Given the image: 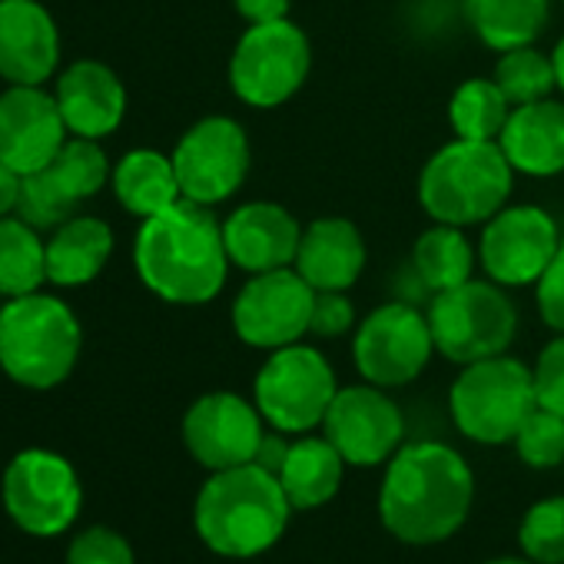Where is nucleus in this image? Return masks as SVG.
<instances>
[{
	"label": "nucleus",
	"instance_id": "1",
	"mask_svg": "<svg viewBox=\"0 0 564 564\" xmlns=\"http://www.w3.org/2000/svg\"><path fill=\"white\" fill-rule=\"evenodd\" d=\"M379 518L405 544L448 541L468 518L475 475L468 462L442 442H409L386 462Z\"/></svg>",
	"mask_w": 564,
	"mask_h": 564
},
{
	"label": "nucleus",
	"instance_id": "2",
	"mask_svg": "<svg viewBox=\"0 0 564 564\" xmlns=\"http://www.w3.org/2000/svg\"><path fill=\"white\" fill-rule=\"evenodd\" d=\"M133 262L143 286L173 306H203L216 300L232 265L223 242V223H216L209 206L186 196L143 219Z\"/></svg>",
	"mask_w": 564,
	"mask_h": 564
},
{
	"label": "nucleus",
	"instance_id": "3",
	"mask_svg": "<svg viewBox=\"0 0 564 564\" xmlns=\"http://www.w3.org/2000/svg\"><path fill=\"white\" fill-rule=\"evenodd\" d=\"M293 505L279 478L256 462L213 471L193 505L199 541L223 557H256L290 524Z\"/></svg>",
	"mask_w": 564,
	"mask_h": 564
},
{
	"label": "nucleus",
	"instance_id": "4",
	"mask_svg": "<svg viewBox=\"0 0 564 564\" xmlns=\"http://www.w3.org/2000/svg\"><path fill=\"white\" fill-rule=\"evenodd\" d=\"M514 166L498 140H452L419 176V203L435 223L475 226L508 206Z\"/></svg>",
	"mask_w": 564,
	"mask_h": 564
},
{
	"label": "nucleus",
	"instance_id": "5",
	"mask_svg": "<svg viewBox=\"0 0 564 564\" xmlns=\"http://www.w3.org/2000/svg\"><path fill=\"white\" fill-rule=\"evenodd\" d=\"M80 323L57 296L31 293L0 310V369L24 389L61 386L80 356Z\"/></svg>",
	"mask_w": 564,
	"mask_h": 564
},
{
	"label": "nucleus",
	"instance_id": "6",
	"mask_svg": "<svg viewBox=\"0 0 564 564\" xmlns=\"http://www.w3.org/2000/svg\"><path fill=\"white\" fill-rule=\"evenodd\" d=\"M448 409L465 438L478 445L514 442L521 422L538 409L534 369L508 352L462 366L448 392Z\"/></svg>",
	"mask_w": 564,
	"mask_h": 564
},
{
	"label": "nucleus",
	"instance_id": "7",
	"mask_svg": "<svg viewBox=\"0 0 564 564\" xmlns=\"http://www.w3.org/2000/svg\"><path fill=\"white\" fill-rule=\"evenodd\" d=\"M429 326L438 356L455 366H471L508 352L518 333V313L505 296V286L468 279L455 290L435 293Z\"/></svg>",
	"mask_w": 564,
	"mask_h": 564
},
{
	"label": "nucleus",
	"instance_id": "8",
	"mask_svg": "<svg viewBox=\"0 0 564 564\" xmlns=\"http://www.w3.org/2000/svg\"><path fill=\"white\" fill-rule=\"evenodd\" d=\"M336 392L333 366L319 349L303 343L272 349L252 386L259 415L282 435H306L323 425Z\"/></svg>",
	"mask_w": 564,
	"mask_h": 564
},
{
	"label": "nucleus",
	"instance_id": "9",
	"mask_svg": "<svg viewBox=\"0 0 564 564\" xmlns=\"http://www.w3.org/2000/svg\"><path fill=\"white\" fill-rule=\"evenodd\" d=\"M310 67L313 47L300 24H293L290 18L249 24L229 61V87L242 104L256 110H272L303 90Z\"/></svg>",
	"mask_w": 564,
	"mask_h": 564
},
{
	"label": "nucleus",
	"instance_id": "10",
	"mask_svg": "<svg viewBox=\"0 0 564 564\" xmlns=\"http://www.w3.org/2000/svg\"><path fill=\"white\" fill-rule=\"evenodd\" d=\"M4 508L11 521L28 534H64L84 508V485L77 468L47 448L18 452L4 471Z\"/></svg>",
	"mask_w": 564,
	"mask_h": 564
},
{
	"label": "nucleus",
	"instance_id": "11",
	"mask_svg": "<svg viewBox=\"0 0 564 564\" xmlns=\"http://www.w3.org/2000/svg\"><path fill=\"white\" fill-rule=\"evenodd\" d=\"M435 356V339L429 316L409 303H386L369 313L352 339V359L366 382L379 389H399L415 382L429 359Z\"/></svg>",
	"mask_w": 564,
	"mask_h": 564
},
{
	"label": "nucleus",
	"instance_id": "12",
	"mask_svg": "<svg viewBox=\"0 0 564 564\" xmlns=\"http://www.w3.org/2000/svg\"><path fill=\"white\" fill-rule=\"evenodd\" d=\"M316 290L293 269H269L249 275L232 303V329L252 349H282L310 333Z\"/></svg>",
	"mask_w": 564,
	"mask_h": 564
},
{
	"label": "nucleus",
	"instance_id": "13",
	"mask_svg": "<svg viewBox=\"0 0 564 564\" xmlns=\"http://www.w3.org/2000/svg\"><path fill=\"white\" fill-rule=\"evenodd\" d=\"M173 166L186 199L216 206L229 199L249 173L246 130L229 117H206L180 137Z\"/></svg>",
	"mask_w": 564,
	"mask_h": 564
},
{
	"label": "nucleus",
	"instance_id": "14",
	"mask_svg": "<svg viewBox=\"0 0 564 564\" xmlns=\"http://www.w3.org/2000/svg\"><path fill=\"white\" fill-rule=\"evenodd\" d=\"M561 239L557 223L541 206H505L481 229V269L505 290L534 286Z\"/></svg>",
	"mask_w": 564,
	"mask_h": 564
},
{
	"label": "nucleus",
	"instance_id": "15",
	"mask_svg": "<svg viewBox=\"0 0 564 564\" xmlns=\"http://www.w3.org/2000/svg\"><path fill=\"white\" fill-rule=\"evenodd\" d=\"M323 435L352 468H376L389 462L405 442L402 409L372 382L339 389L326 419Z\"/></svg>",
	"mask_w": 564,
	"mask_h": 564
},
{
	"label": "nucleus",
	"instance_id": "16",
	"mask_svg": "<svg viewBox=\"0 0 564 564\" xmlns=\"http://www.w3.org/2000/svg\"><path fill=\"white\" fill-rule=\"evenodd\" d=\"M265 435V419L236 392L199 395L183 415L186 452L209 471L249 465Z\"/></svg>",
	"mask_w": 564,
	"mask_h": 564
},
{
	"label": "nucleus",
	"instance_id": "17",
	"mask_svg": "<svg viewBox=\"0 0 564 564\" xmlns=\"http://www.w3.org/2000/svg\"><path fill=\"white\" fill-rule=\"evenodd\" d=\"M67 133L57 97L41 87L14 84L0 94V163L21 176L51 166L67 143Z\"/></svg>",
	"mask_w": 564,
	"mask_h": 564
},
{
	"label": "nucleus",
	"instance_id": "18",
	"mask_svg": "<svg viewBox=\"0 0 564 564\" xmlns=\"http://www.w3.org/2000/svg\"><path fill=\"white\" fill-rule=\"evenodd\" d=\"M223 242H226L229 262L256 275L269 269L296 265L303 226L279 203H246L226 216Z\"/></svg>",
	"mask_w": 564,
	"mask_h": 564
},
{
	"label": "nucleus",
	"instance_id": "19",
	"mask_svg": "<svg viewBox=\"0 0 564 564\" xmlns=\"http://www.w3.org/2000/svg\"><path fill=\"white\" fill-rule=\"evenodd\" d=\"M61 61V34L37 0H0V77L41 87Z\"/></svg>",
	"mask_w": 564,
	"mask_h": 564
},
{
	"label": "nucleus",
	"instance_id": "20",
	"mask_svg": "<svg viewBox=\"0 0 564 564\" xmlns=\"http://www.w3.org/2000/svg\"><path fill=\"white\" fill-rule=\"evenodd\" d=\"M57 107L74 137H110L127 113V90L120 77L97 61L70 64L57 80Z\"/></svg>",
	"mask_w": 564,
	"mask_h": 564
},
{
	"label": "nucleus",
	"instance_id": "21",
	"mask_svg": "<svg viewBox=\"0 0 564 564\" xmlns=\"http://www.w3.org/2000/svg\"><path fill=\"white\" fill-rule=\"evenodd\" d=\"M366 269L362 232L343 216H323L303 229L296 272L316 293H346Z\"/></svg>",
	"mask_w": 564,
	"mask_h": 564
},
{
	"label": "nucleus",
	"instance_id": "22",
	"mask_svg": "<svg viewBox=\"0 0 564 564\" xmlns=\"http://www.w3.org/2000/svg\"><path fill=\"white\" fill-rule=\"evenodd\" d=\"M498 147L505 150L514 173L538 180L564 173V104L544 97L514 107L498 137Z\"/></svg>",
	"mask_w": 564,
	"mask_h": 564
},
{
	"label": "nucleus",
	"instance_id": "23",
	"mask_svg": "<svg viewBox=\"0 0 564 564\" xmlns=\"http://www.w3.org/2000/svg\"><path fill=\"white\" fill-rule=\"evenodd\" d=\"M346 458L336 452V445L323 435H303L300 442H290L286 462L279 468V485L286 491L293 511H313L333 501L343 488Z\"/></svg>",
	"mask_w": 564,
	"mask_h": 564
},
{
	"label": "nucleus",
	"instance_id": "24",
	"mask_svg": "<svg viewBox=\"0 0 564 564\" xmlns=\"http://www.w3.org/2000/svg\"><path fill=\"white\" fill-rule=\"evenodd\" d=\"M113 252V229L94 216H70L47 242V282L54 286H87Z\"/></svg>",
	"mask_w": 564,
	"mask_h": 564
},
{
	"label": "nucleus",
	"instance_id": "25",
	"mask_svg": "<svg viewBox=\"0 0 564 564\" xmlns=\"http://www.w3.org/2000/svg\"><path fill=\"white\" fill-rule=\"evenodd\" d=\"M113 193L123 209L133 216H156L183 199L173 156H163L156 150H133L113 166Z\"/></svg>",
	"mask_w": 564,
	"mask_h": 564
},
{
	"label": "nucleus",
	"instance_id": "26",
	"mask_svg": "<svg viewBox=\"0 0 564 564\" xmlns=\"http://www.w3.org/2000/svg\"><path fill=\"white\" fill-rule=\"evenodd\" d=\"M465 18L481 44L505 54L534 44L547 24V0H465Z\"/></svg>",
	"mask_w": 564,
	"mask_h": 564
},
{
	"label": "nucleus",
	"instance_id": "27",
	"mask_svg": "<svg viewBox=\"0 0 564 564\" xmlns=\"http://www.w3.org/2000/svg\"><path fill=\"white\" fill-rule=\"evenodd\" d=\"M47 282V246L21 216L0 219V296H31Z\"/></svg>",
	"mask_w": 564,
	"mask_h": 564
},
{
	"label": "nucleus",
	"instance_id": "28",
	"mask_svg": "<svg viewBox=\"0 0 564 564\" xmlns=\"http://www.w3.org/2000/svg\"><path fill=\"white\" fill-rule=\"evenodd\" d=\"M412 262H415L419 279L432 293H445V290H455V286H462V282L471 279L475 249L465 239L462 226L435 223L432 229H425L419 236Z\"/></svg>",
	"mask_w": 564,
	"mask_h": 564
},
{
	"label": "nucleus",
	"instance_id": "29",
	"mask_svg": "<svg viewBox=\"0 0 564 564\" xmlns=\"http://www.w3.org/2000/svg\"><path fill=\"white\" fill-rule=\"evenodd\" d=\"M511 104L501 94V87L495 80H465L448 104V120L455 137L462 140H498L508 117H511Z\"/></svg>",
	"mask_w": 564,
	"mask_h": 564
},
{
	"label": "nucleus",
	"instance_id": "30",
	"mask_svg": "<svg viewBox=\"0 0 564 564\" xmlns=\"http://www.w3.org/2000/svg\"><path fill=\"white\" fill-rule=\"evenodd\" d=\"M495 84L501 87V94L508 97L511 107H524V104L544 100L557 87L551 57H544L531 44L528 47L505 51L498 57V64H495Z\"/></svg>",
	"mask_w": 564,
	"mask_h": 564
},
{
	"label": "nucleus",
	"instance_id": "31",
	"mask_svg": "<svg viewBox=\"0 0 564 564\" xmlns=\"http://www.w3.org/2000/svg\"><path fill=\"white\" fill-rule=\"evenodd\" d=\"M51 173L64 183V189L77 203L97 196L104 189V183L113 176L107 153L97 147V140H87V137H67V143L61 147V153L51 163Z\"/></svg>",
	"mask_w": 564,
	"mask_h": 564
},
{
	"label": "nucleus",
	"instance_id": "32",
	"mask_svg": "<svg viewBox=\"0 0 564 564\" xmlns=\"http://www.w3.org/2000/svg\"><path fill=\"white\" fill-rule=\"evenodd\" d=\"M518 544L534 564H564V498L534 501L518 528Z\"/></svg>",
	"mask_w": 564,
	"mask_h": 564
},
{
	"label": "nucleus",
	"instance_id": "33",
	"mask_svg": "<svg viewBox=\"0 0 564 564\" xmlns=\"http://www.w3.org/2000/svg\"><path fill=\"white\" fill-rule=\"evenodd\" d=\"M77 209V199L64 189V183L51 173V166L28 173L21 186L18 216L31 223L34 229H57L64 226Z\"/></svg>",
	"mask_w": 564,
	"mask_h": 564
},
{
	"label": "nucleus",
	"instance_id": "34",
	"mask_svg": "<svg viewBox=\"0 0 564 564\" xmlns=\"http://www.w3.org/2000/svg\"><path fill=\"white\" fill-rule=\"evenodd\" d=\"M514 448H518V458L528 465V468H557L564 465V415L551 412V409H534L518 435H514Z\"/></svg>",
	"mask_w": 564,
	"mask_h": 564
},
{
	"label": "nucleus",
	"instance_id": "35",
	"mask_svg": "<svg viewBox=\"0 0 564 564\" xmlns=\"http://www.w3.org/2000/svg\"><path fill=\"white\" fill-rule=\"evenodd\" d=\"M67 564H137L133 547L113 528H87L74 538L67 551Z\"/></svg>",
	"mask_w": 564,
	"mask_h": 564
},
{
	"label": "nucleus",
	"instance_id": "36",
	"mask_svg": "<svg viewBox=\"0 0 564 564\" xmlns=\"http://www.w3.org/2000/svg\"><path fill=\"white\" fill-rule=\"evenodd\" d=\"M534 395L541 409L564 415V333H557L534 362Z\"/></svg>",
	"mask_w": 564,
	"mask_h": 564
},
{
	"label": "nucleus",
	"instance_id": "37",
	"mask_svg": "<svg viewBox=\"0 0 564 564\" xmlns=\"http://www.w3.org/2000/svg\"><path fill=\"white\" fill-rule=\"evenodd\" d=\"M534 296H538V313L541 319L554 329L564 333V239L551 259V265L541 272V279L534 282Z\"/></svg>",
	"mask_w": 564,
	"mask_h": 564
},
{
	"label": "nucleus",
	"instance_id": "38",
	"mask_svg": "<svg viewBox=\"0 0 564 564\" xmlns=\"http://www.w3.org/2000/svg\"><path fill=\"white\" fill-rule=\"evenodd\" d=\"M356 326V310L346 293H316L310 333L323 339H339Z\"/></svg>",
	"mask_w": 564,
	"mask_h": 564
},
{
	"label": "nucleus",
	"instance_id": "39",
	"mask_svg": "<svg viewBox=\"0 0 564 564\" xmlns=\"http://www.w3.org/2000/svg\"><path fill=\"white\" fill-rule=\"evenodd\" d=\"M236 14L249 24H269V21H286L293 0H232Z\"/></svg>",
	"mask_w": 564,
	"mask_h": 564
},
{
	"label": "nucleus",
	"instance_id": "40",
	"mask_svg": "<svg viewBox=\"0 0 564 564\" xmlns=\"http://www.w3.org/2000/svg\"><path fill=\"white\" fill-rule=\"evenodd\" d=\"M286 452H290V442L282 438V432H265L262 435V442H259V452H256V465L259 468H265V471H272V475H279V468H282V462H286Z\"/></svg>",
	"mask_w": 564,
	"mask_h": 564
},
{
	"label": "nucleus",
	"instance_id": "41",
	"mask_svg": "<svg viewBox=\"0 0 564 564\" xmlns=\"http://www.w3.org/2000/svg\"><path fill=\"white\" fill-rule=\"evenodd\" d=\"M21 186H24V176L11 166L0 163V219L18 213V203H21Z\"/></svg>",
	"mask_w": 564,
	"mask_h": 564
},
{
	"label": "nucleus",
	"instance_id": "42",
	"mask_svg": "<svg viewBox=\"0 0 564 564\" xmlns=\"http://www.w3.org/2000/svg\"><path fill=\"white\" fill-rule=\"evenodd\" d=\"M551 64H554V80H557V90L564 94V37L557 41L554 54H551Z\"/></svg>",
	"mask_w": 564,
	"mask_h": 564
},
{
	"label": "nucleus",
	"instance_id": "43",
	"mask_svg": "<svg viewBox=\"0 0 564 564\" xmlns=\"http://www.w3.org/2000/svg\"><path fill=\"white\" fill-rule=\"evenodd\" d=\"M485 564H534L531 557H495V561H485Z\"/></svg>",
	"mask_w": 564,
	"mask_h": 564
}]
</instances>
